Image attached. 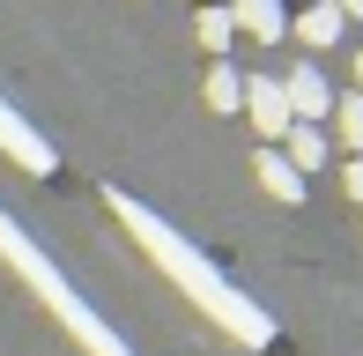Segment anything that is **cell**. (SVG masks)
<instances>
[{"label": "cell", "mask_w": 363, "mask_h": 356, "mask_svg": "<svg viewBox=\"0 0 363 356\" xmlns=\"http://www.w3.org/2000/svg\"><path fill=\"white\" fill-rule=\"evenodd\" d=\"M111 216L126 223V238H141V252H148V260H156L163 274H171V282L186 289V297L201 304L208 319H216L230 342H245V349H267V342H274V319L259 312V297H245V289L230 282V274L208 260L201 245H186V238H178L171 223L156 216V208H141L134 193H119V186H111Z\"/></svg>", "instance_id": "6da1fadb"}, {"label": "cell", "mask_w": 363, "mask_h": 356, "mask_svg": "<svg viewBox=\"0 0 363 356\" xmlns=\"http://www.w3.org/2000/svg\"><path fill=\"white\" fill-rule=\"evenodd\" d=\"M0 260H8V267L23 274V282L38 289L45 304H52V319H60V327H67V334H74V342L89 349V356H126V342H119V334H111L104 319H96L89 304L74 297V289H67V274H60V267L38 252V238H23V223H15L8 208H0Z\"/></svg>", "instance_id": "7a4b0ae2"}, {"label": "cell", "mask_w": 363, "mask_h": 356, "mask_svg": "<svg viewBox=\"0 0 363 356\" xmlns=\"http://www.w3.org/2000/svg\"><path fill=\"white\" fill-rule=\"evenodd\" d=\"M0 156H8L15 171H30V178H52V171H60V149H52L30 119H15L8 96H0Z\"/></svg>", "instance_id": "3957f363"}, {"label": "cell", "mask_w": 363, "mask_h": 356, "mask_svg": "<svg viewBox=\"0 0 363 356\" xmlns=\"http://www.w3.org/2000/svg\"><path fill=\"white\" fill-rule=\"evenodd\" d=\"M282 104H289V119H311V126H319L326 111H334V89H326V74L304 60V67H289V82H282Z\"/></svg>", "instance_id": "277c9868"}, {"label": "cell", "mask_w": 363, "mask_h": 356, "mask_svg": "<svg viewBox=\"0 0 363 356\" xmlns=\"http://www.w3.org/2000/svg\"><path fill=\"white\" fill-rule=\"evenodd\" d=\"M245 111H252L259 141L289 134V104H282V82H267V74H252V82H245Z\"/></svg>", "instance_id": "5b68a950"}, {"label": "cell", "mask_w": 363, "mask_h": 356, "mask_svg": "<svg viewBox=\"0 0 363 356\" xmlns=\"http://www.w3.org/2000/svg\"><path fill=\"white\" fill-rule=\"evenodd\" d=\"M230 8V23L245 30V38H259V45H274L289 30V15H282V0H223Z\"/></svg>", "instance_id": "8992f818"}, {"label": "cell", "mask_w": 363, "mask_h": 356, "mask_svg": "<svg viewBox=\"0 0 363 356\" xmlns=\"http://www.w3.org/2000/svg\"><path fill=\"white\" fill-rule=\"evenodd\" d=\"M341 23H349V15H341L334 0H311V8L296 15V38H304L311 52H326V45H341Z\"/></svg>", "instance_id": "52a82bcc"}, {"label": "cell", "mask_w": 363, "mask_h": 356, "mask_svg": "<svg viewBox=\"0 0 363 356\" xmlns=\"http://www.w3.org/2000/svg\"><path fill=\"white\" fill-rule=\"evenodd\" d=\"M282 141H289L282 156L296 164V178H311V171L326 164V134H319V126H311V119H289V134H282Z\"/></svg>", "instance_id": "ba28073f"}, {"label": "cell", "mask_w": 363, "mask_h": 356, "mask_svg": "<svg viewBox=\"0 0 363 356\" xmlns=\"http://www.w3.org/2000/svg\"><path fill=\"white\" fill-rule=\"evenodd\" d=\"M252 171H259V186H267L274 201H304V178H296V164H289L282 149H259V164H252Z\"/></svg>", "instance_id": "9c48e42d"}, {"label": "cell", "mask_w": 363, "mask_h": 356, "mask_svg": "<svg viewBox=\"0 0 363 356\" xmlns=\"http://www.w3.org/2000/svg\"><path fill=\"white\" fill-rule=\"evenodd\" d=\"M230 38H238V23H230V8H223V0H201V45H208V52H230Z\"/></svg>", "instance_id": "30bf717a"}, {"label": "cell", "mask_w": 363, "mask_h": 356, "mask_svg": "<svg viewBox=\"0 0 363 356\" xmlns=\"http://www.w3.org/2000/svg\"><path fill=\"white\" fill-rule=\"evenodd\" d=\"M208 104H216V111H238L245 104V74L230 67V60H216V74H208Z\"/></svg>", "instance_id": "8fae6325"}, {"label": "cell", "mask_w": 363, "mask_h": 356, "mask_svg": "<svg viewBox=\"0 0 363 356\" xmlns=\"http://www.w3.org/2000/svg\"><path fill=\"white\" fill-rule=\"evenodd\" d=\"M334 119H341V141L363 156V89H356V96H341V104H334Z\"/></svg>", "instance_id": "7c38bea8"}, {"label": "cell", "mask_w": 363, "mask_h": 356, "mask_svg": "<svg viewBox=\"0 0 363 356\" xmlns=\"http://www.w3.org/2000/svg\"><path fill=\"white\" fill-rule=\"evenodd\" d=\"M341 186H349L356 201H363V156H356V164H349V178H341Z\"/></svg>", "instance_id": "4fadbf2b"}, {"label": "cell", "mask_w": 363, "mask_h": 356, "mask_svg": "<svg viewBox=\"0 0 363 356\" xmlns=\"http://www.w3.org/2000/svg\"><path fill=\"white\" fill-rule=\"evenodd\" d=\"M334 8H341V15H363V0H334Z\"/></svg>", "instance_id": "5bb4252c"}, {"label": "cell", "mask_w": 363, "mask_h": 356, "mask_svg": "<svg viewBox=\"0 0 363 356\" xmlns=\"http://www.w3.org/2000/svg\"><path fill=\"white\" fill-rule=\"evenodd\" d=\"M356 82H363V52H356Z\"/></svg>", "instance_id": "9a60e30c"}]
</instances>
